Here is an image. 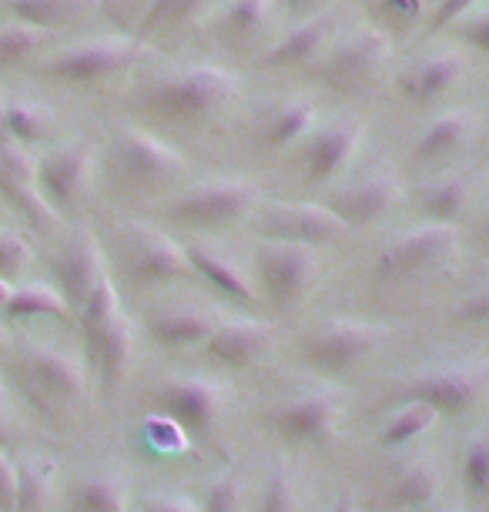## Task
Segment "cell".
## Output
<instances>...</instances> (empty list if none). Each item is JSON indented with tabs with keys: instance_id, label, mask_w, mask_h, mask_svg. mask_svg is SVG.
<instances>
[{
	"instance_id": "obj_44",
	"label": "cell",
	"mask_w": 489,
	"mask_h": 512,
	"mask_svg": "<svg viewBox=\"0 0 489 512\" xmlns=\"http://www.w3.org/2000/svg\"><path fill=\"white\" fill-rule=\"evenodd\" d=\"M17 492H21V469L0 449V512H17Z\"/></svg>"
},
{
	"instance_id": "obj_4",
	"label": "cell",
	"mask_w": 489,
	"mask_h": 512,
	"mask_svg": "<svg viewBox=\"0 0 489 512\" xmlns=\"http://www.w3.org/2000/svg\"><path fill=\"white\" fill-rule=\"evenodd\" d=\"M483 385H486L483 365L449 362L409 379L406 389H402V402H423L439 415H456L473 409L479 395H483Z\"/></svg>"
},
{
	"instance_id": "obj_37",
	"label": "cell",
	"mask_w": 489,
	"mask_h": 512,
	"mask_svg": "<svg viewBox=\"0 0 489 512\" xmlns=\"http://www.w3.org/2000/svg\"><path fill=\"white\" fill-rule=\"evenodd\" d=\"M463 482L476 499H489V432H479L466 446Z\"/></svg>"
},
{
	"instance_id": "obj_14",
	"label": "cell",
	"mask_w": 489,
	"mask_h": 512,
	"mask_svg": "<svg viewBox=\"0 0 489 512\" xmlns=\"http://www.w3.org/2000/svg\"><path fill=\"white\" fill-rule=\"evenodd\" d=\"M114 154H118L124 175L131 181H145V185H158L185 171V158L171 148V144L151 138L145 131H121L114 141Z\"/></svg>"
},
{
	"instance_id": "obj_10",
	"label": "cell",
	"mask_w": 489,
	"mask_h": 512,
	"mask_svg": "<svg viewBox=\"0 0 489 512\" xmlns=\"http://www.w3.org/2000/svg\"><path fill=\"white\" fill-rule=\"evenodd\" d=\"M158 409L191 436H205L225 409V389L212 379H171L155 392Z\"/></svg>"
},
{
	"instance_id": "obj_41",
	"label": "cell",
	"mask_w": 489,
	"mask_h": 512,
	"mask_svg": "<svg viewBox=\"0 0 489 512\" xmlns=\"http://www.w3.org/2000/svg\"><path fill=\"white\" fill-rule=\"evenodd\" d=\"M31 262V241L17 231H0V278H17Z\"/></svg>"
},
{
	"instance_id": "obj_32",
	"label": "cell",
	"mask_w": 489,
	"mask_h": 512,
	"mask_svg": "<svg viewBox=\"0 0 489 512\" xmlns=\"http://www.w3.org/2000/svg\"><path fill=\"white\" fill-rule=\"evenodd\" d=\"M315 118H319V111H315V104L309 98L285 101L282 108L272 114V121H268V144L285 148V144L299 141L302 134L315 124Z\"/></svg>"
},
{
	"instance_id": "obj_50",
	"label": "cell",
	"mask_w": 489,
	"mask_h": 512,
	"mask_svg": "<svg viewBox=\"0 0 489 512\" xmlns=\"http://www.w3.org/2000/svg\"><path fill=\"white\" fill-rule=\"evenodd\" d=\"M289 7H295V11H309V7H315L319 0H285Z\"/></svg>"
},
{
	"instance_id": "obj_22",
	"label": "cell",
	"mask_w": 489,
	"mask_h": 512,
	"mask_svg": "<svg viewBox=\"0 0 489 512\" xmlns=\"http://www.w3.org/2000/svg\"><path fill=\"white\" fill-rule=\"evenodd\" d=\"M335 31V17L332 14H319L312 21H305L299 31H292L289 37H282L275 47H268L262 54V67H299L309 64L312 57H319L329 44V37Z\"/></svg>"
},
{
	"instance_id": "obj_42",
	"label": "cell",
	"mask_w": 489,
	"mask_h": 512,
	"mask_svg": "<svg viewBox=\"0 0 489 512\" xmlns=\"http://www.w3.org/2000/svg\"><path fill=\"white\" fill-rule=\"evenodd\" d=\"M201 7H205V0H155L148 17H145V34L155 31V27H161V24L185 21V17L198 14Z\"/></svg>"
},
{
	"instance_id": "obj_6",
	"label": "cell",
	"mask_w": 489,
	"mask_h": 512,
	"mask_svg": "<svg viewBox=\"0 0 489 512\" xmlns=\"http://www.w3.org/2000/svg\"><path fill=\"white\" fill-rule=\"evenodd\" d=\"M389 328L366 322H332L305 342V362L325 375H342L376 352Z\"/></svg>"
},
{
	"instance_id": "obj_15",
	"label": "cell",
	"mask_w": 489,
	"mask_h": 512,
	"mask_svg": "<svg viewBox=\"0 0 489 512\" xmlns=\"http://www.w3.org/2000/svg\"><path fill=\"white\" fill-rule=\"evenodd\" d=\"M54 275H57V292L71 305V312H81V305L88 302L94 285H98L104 275L98 241L91 235L67 241L61 248V255L54 258Z\"/></svg>"
},
{
	"instance_id": "obj_27",
	"label": "cell",
	"mask_w": 489,
	"mask_h": 512,
	"mask_svg": "<svg viewBox=\"0 0 489 512\" xmlns=\"http://www.w3.org/2000/svg\"><path fill=\"white\" fill-rule=\"evenodd\" d=\"M469 118L466 114H443L436 118L429 128L423 131V138L416 141V161H433V158H446V154L459 151L469 141Z\"/></svg>"
},
{
	"instance_id": "obj_5",
	"label": "cell",
	"mask_w": 489,
	"mask_h": 512,
	"mask_svg": "<svg viewBox=\"0 0 489 512\" xmlns=\"http://www.w3.org/2000/svg\"><path fill=\"white\" fill-rule=\"evenodd\" d=\"M459 248V231L456 225H419L399 235L386 251L379 255V278L386 282H402V278L423 275L439 262H446L449 255Z\"/></svg>"
},
{
	"instance_id": "obj_35",
	"label": "cell",
	"mask_w": 489,
	"mask_h": 512,
	"mask_svg": "<svg viewBox=\"0 0 489 512\" xmlns=\"http://www.w3.org/2000/svg\"><path fill=\"white\" fill-rule=\"evenodd\" d=\"M255 512H302V492L289 466H275L268 472V482Z\"/></svg>"
},
{
	"instance_id": "obj_43",
	"label": "cell",
	"mask_w": 489,
	"mask_h": 512,
	"mask_svg": "<svg viewBox=\"0 0 489 512\" xmlns=\"http://www.w3.org/2000/svg\"><path fill=\"white\" fill-rule=\"evenodd\" d=\"M453 318L466 325H489V282L469 288L466 298H459V305L453 308Z\"/></svg>"
},
{
	"instance_id": "obj_12",
	"label": "cell",
	"mask_w": 489,
	"mask_h": 512,
	"mask_svg": "<svg viewBox=\"0 0 489 512\" xmlns=\"http://www.w3.org/2000/svg\"><path fill=\"white\" fill-rule=\"evenodd\" d=\"M91 144H64L37 161V188L54 211H67L91 178Z\"/></svg>"
},
{
	"instance_id": "obj_13",
	"label": "cell",
	"mask_w": 489,
	"mask_h": 512,
	"mask_svg": "<svg viewBox=\"0 0 489 512\" xmlns=\"http://www.w3.org/2000/svg\"><path fill=\"white\" fill-rule=\"evenodd\" d=\"M191 272V262L185 248H178L175 241L158 235L145 225L131 228V255H128V275L134 285H168L178 282Z\"/></svg>"
},
{
	"instance_id": "obj_28",
	"label": "cell",
	"mask_w": 489,
	"mask_h": 512,
	"mask_svg": "<svg viewBox=\"0 0 489 512\" xmlns=\"http://www.w3.org/2000/svg\"><path fill=\"white\" fill-rule=\"evenodd\" d=\"M436 419H439V412L429 409V405H423V402H402L399 409L386 419V425H382L379 442L386 449H402V446H409L412 439H419L423 432L433 429Z\"/></svg>"
},
{
	"instance_id": "obj_45",
	"label": "cell",
	"mask_w": 489,
	"mask_h": 512,
	"mask_svg": "<svg viewBox=\"0 0 489 512\" xmlns=\"http://www.w3.org/2000/svg\"><path fill=\"white\" fill-rule=\"evenodd\" d=\"M138 512H201L195 499L181 496V492H158V496H148L141 502Z\"/></svg>"
},
{
	"instance_id": "obj_8",
	"label": "cell",
	"mask_w": 489,
	"mask_h": 512,
	"mask_svg": "<svg viewBox=\"0 0 489 512\" xmlns=\"http://www.w3.org/2000/svg\"><path fill=\"white\" fill-rule=\"evenodd\" d=\"M141 57V44L128 41V37H94V41H81L57 54L51 64L44 67L57 81H98V77L118 74L131 67Z\"/></svg>"
},
{
	"instance_id": "obj_39",
	"label": "cell",
	"mask_w": 489,
	"mask_h": 512,
	"mask_svg": "<svg viewBox=\"0 0 489 512\" xmlns=\"http://www.w3.org/2000/svg\"><path fill=\"white\" fill-rule=\"evenodd\" d=\"M145 442L158 452H181L188 446V432L165 412H155L145 419Z\"/></svg>"
},
{
	"instance_id": "obj_2",
	"label": "cell",
	"mask_w": 489,
	"mask_h": 512,
	"mask_svg": "<svg viewBox=\"0 0 489 512\" xmlns=\"http://www.w3.org/2000/svg\"><path fill=\"white\" fill-rule=\"evenodd\" d=\"M258 282L278 308H295L312 295L319 282V255L309 245L289 241H262L255 255Z\"/></svg>"
},
{
	"instance_id": "obj_47",
	"label": "cell",
	"mask_w": 489,
	"mask_h": 512,
	"mask_svg": "<svg viewBox=\"0 0 489 512\" xmlns=\"http://www.w3.org/2000/svg\"><path fill=\"white\" fill-rule=\"evenodd\" d=\"M459 34H463V41H466V44H473L476 51L489 54V11H486L483 17H476L473 24H466Z\"/></svg>"
},
{
	"instance_id": "obj_52",
	"label": "cell",
	"mask_w": 489,
	"mask_h": 512,
	"mask_svg": "<svg viewBox=\"0 0 489 512\" xmlns=\"http://www.w3.org/2000/svg\"><path fill=\"white\" fill-rule=\"evenodd\" d=\"M4 342H7V332H4V325H0V349H4Z\"/></svg>"
},
{
	"instance_id": "obj_34",
	"label": "cell",
	"mask_w": 489,
	"mask_h": 512,
	"mask_svg": "<svg viewBox=\"0 0 489 512\" xmlns=\"http://www.w3.org/2000/svg\"><path fill=\"white\" fill-rule=\"evenodd\" d=\"M21 469V492H17V512H51V476L54 469L44 459L24 462Z\"/></svg>"
},
{
	"instance_id": "obj_17",
	"label": "cell",
	"mask_w": 489,
	"mask_h": 512,
	"mask_svg": "<svg viewBox=\"0 0 489 512\" xmlns=\"http://www.w3.org/2000/svg\"><path fill=\"white\" fill-rule=\"evenodd\" d=\"M272 338H275V325L268 322H225L205 342V349L208 359L232 365V369H248V365H255L272 349Z\"/></svg>"
},
{
	"instance_id": "obj_11",
	"label": "cell",
	"mask_w": 489,
	"mask_h": 512,
	"mask_svg": "<svg viewBox=\"0 0 489 512\" xmlns=\"http://www.w3.org/2000/svg\"><path fill=\"white\" fill-rule=\"evenodd\" d=\"M342 415V395L335 389L305 392L302 399H289L272 412V425L278 436L289 442H319L332 436Z\"/></svg>"
},
{
	"instance_id": "obj_9",
	"label": "cell",
	"mask_w": 489,
	"mask_h": 512,
	"mask_svg": "<svg viewBox=\"0 0 489 512\" xmlns=\"http://www.w3.org/2000/svg\"><path fill=\"white\" fill-rule=\"evenodd\" d=\"M262 228L265 241H289V245H322L342 235L345 221L325 205H309V201H275L262 211Z\"/></svg>"
},
{
	"instance_id": "obj_21",
	"label": "cell",
	"mask_w": 489,
	"mask_h": 512,
	"mask_svg": "<svg viewBox=\"0 0 489 512\" xmlns=\"http://www.w3.org/2000/svg\"><path fill=\"white\" fill-rule=\"evenodd\" d=\"M359 141H362L359 121H339V124H332L329 131H322L319 138L309 144V154H305L312 185H322V181L339 175L352 154H356Z\"/></svg>"
},
{
	"instance_id": "obj_53",
	"label": "cell",
	"mask_w": 489,
	"mask_h": 512,
	"mask_svg": "<svg viewBox=\"0 0 489 512\" xmlns=\"http://www.w3.org/2000/svg\"><path fill=\"white\" fill-rule=\"evenodd\" d=\"M0 409H4V385H0Z\"/></svg>"
},
{
	"instance_id": "obj_18",
	"label": "cell",
	"mask_w": 489,
	"mask_h": 512,
	"mask_svg": "<svg viewBox=\"0 0 489 512\" xmlns=\"http://www.w3.org/2000/svg\"><path fill=\"white\" fill-rule=\"evenodd\" d=\"M88 362L91 369L101 375L104 389H118L128 375L131 355H134V328L128 322V315H114L98 335L88 338Z\"/></svg>"
},
{
	"instance_id": "obj_1",
	"label": "cell",
	"mask_w": 489,
	"mask_h": 512,
	"mask_svg": "<svg viewBox=\"0 0 489 512\" xmlns=\"http://www.w3.org/2000/svg\"><path fill=\"white\" fill-rule=\"evenodd\" d=\"M238 77L228 71V67H215V64H201V67H188V71H178L175 77H165L155 88L148 91V108L165 114V118L175 121H198L215 114L218 108H225L228 101L238 94Z\"/></svg>"
},
{
	"instance_id": "obj_31",
	"label": "cell",
	"mask_w": 489,
	"mask_h": 512,
	"mask_svg": "<svg viewBox=\"0 0 489 512\" xmlns=\"http://www.w3.org/2000/svg\"><path fill=\"white\" fill-rule=\"evenodd\" d=\"M7 315L11 318H71V305L64 302L57 285L34 282V285L14 288Z\"/></svg>"
},
{
	"instance_id": "obj_7",
	"label": "cell",
	"mask_w": 489,
	"mask_h": 512,
	"mask_svg": "<svg viewBox=\"0 0 489 512\" xmlns=\"http://www.w3.org/2000/svg\"><path fill=\"white\" fill-rule=\"evenodd\" d=\"M24 379L31 385L34 399L41 405H74L88 389V375H84V362L61 349H44V345H31L21 355Z\"/></svg>"
},
{
	"instance_id": "obj_51",
	"label": "cell",
	"mask_w": 489,
	"mask_h": 512,
	"mask_svg": "<svg viewBox=\"0 0 489 512\" xmlns=\"http://www.w3.org/2000/svg\"><path fill=\"white\" fill-rule=\"evenodd\" d=\"M332 512H356V509H352V502H349V499H342Z\"/></svg>"
},
{
	"instance_id": "obj_20",
	"label": "cell",
	"mask_w": 489,
	"mask_h": 512,
	"mask_svg": "<svg viewBox=\"0 0 489 512\" xmlns=\"http://www.w3.org/2000/svg\"><path fill=\"white\" fill-rule=\"evenodd\" d=\"M218 315L212 308H198V305H175V308H161L148 318V328L155 335V342L168 345V349H188V345L208 342L218 332Z\"/></svg>"
},
{
	"instance_id": "obj_16",
	"label": "cell",
	"mask_w": 489,
	"mask_h": 512,
	"mask_svg": "<svg viewBox=\"0 0 489 512\" xmlns=\"http://www.w3.org/2000/svg\"><path fill=\"white\" fill-rule=\"evenodd\" d=\"M402 201V185L392 175H369L339 191L332 201V211L345 225H372V221L386 218L392 208Z\"/></svg>"
},
{
	"instance_id": "obj_33",
	"label": "cell",
	"mask_w": 489,
	"mask_h": 512,
	"mask_svg": "<svg viewBox=\"0 0 489 512\" xmlns=\"http://www.w3.org/2000/svg\"><path fill=\"white\" fill-rule=\"evenodd\" d=\"M54 131V114L41 104L27 101H7V138L17 144L44 141Z\"/></svg>"
},
{
	"instance_id": "obj_3",
	"label": "cell",
	"mask_w": 489,
	"mask_h": 512,
	"mask_svg": "<svg viewBox=\"0 0 489 512\" xmlns=\"http://www.w3.org/2000/svg\"><path fill=\"white\" fill-rule=\"evenodd\" d=\"M258 201V185L248 178H222V181H208L185 191L178 201H171L168 215L178 225L188 228H222L232 221L245 218L252 205Z\"/></svg>"
},
{
	"instance_id": "obj_19",
	"label": "cell",
	"mask_w": 489,
	"mask_h": 512,
	"mask_svg": "<svg viewBox=\"0 0 489 512\" xmlns=\"http://www.w3.org/2000/svg\"><path fill=\"white\" fill-rule=\"evenodd\" d=\"M389 57V37L382 31H359L325 57L322 74L335 84H349L366 77Z\"/></svg>"
},
{
	"instance_id": "obj_23",
	"label": "cell",
	"mask_w": 489,
	"mask_h": 512,
	"mask_svg": "<svg viewBox=\"0 0 489 512\" xmlns=\"http://www.w3.org/2000/svg\"><path fill=\"white\" fill-rule=\"evenodd\" d=\"M463 71H466V61L456 51L436 54V57H429V61L412 67V71L399 81V91L416 104L436 101L453 88L459 77H463Z\"/></svg>"
},
{
	"instance_id": "obj_29",
	"label": "cell",
	"mask_w": 489,
	"mask_h": 512,
	"mask_svg": "<svg viewBox=\"0 0 489 512\" xmlns=\"http://www.w3.org/2000/svg\"><path fill=\"white\" fill-rule=\"evenodd\" d=\"M469 205V181L466 178H439L423 188V211L436 225H453Z\"/></svg>"
},
{
	"instance_id": "obj_55",
	"label": "cell",
	"mask_w": 489,
	"mask_h": 512,
	"mask_svg": "<svg viewBox=\"0 0 489 512\" xmlns=\"http://www.w3.org/2000/svg\"><path fill=\"white\" fill-rule=\"evenodd\" d=\"M486 258H489V245H486Z\"/></svg>"
},
{
	"instance_id": "obj_49",
	"label": "cell",
	"mask_w": 489,
	"mask_h": 512,
	"mask_svg": "<svg viewBox=\"0 0 489 512\" xmlns=\"http://www.w3.org/2000/svg\"><path fill=\"white\" fill-rule=\"evenodd\" d=\"M4 141H11V138H7V101L0 98V144Z\"/></svg>"
},
{
	"instance_id": "obj_46",
	"label": "cell",
	"mask_w": 489,
	"mask_h": 512,
	"mask_svg": "<svg viewBox=\"0 0 489 512\" xmlns=\"http://www.w3.org/2000/svg\"><path fill=\"white\" fill-rule=\"evenodd\" d=\"M473 4L476 0H439L433 21H429V31H439V27H446L449 21H459V17H463Z\"/></svg>"
},
{
	"instance_id": "obj_40",
	"label": "cell",
	"mask_w": 489,
	"mask_h": 512,
	"mask_svg": "<svg viewBox=\"0 0 489 512\" xmlns=\"http://www.w3.org/2000/svg\"><path fill=\"white\" fill-rule=\"evenodd\" d=\"M242 482H238L235 472H225L218 476L205 492V502H201V512H242Z\"/></svg>"
},
{
	"instance_id": "obj_38",
	"label": "cell",
	"mask_w": 489,
	"mask_h": 512,
	"mask_svg": "<svg viewBox=\"0 0 489 512\" xmlns=\"http://www.w3.org/2000/svg\"><path fill=\"white\" fill-rule=\"evenodd\" d=\"M47 31H37L31 24H11L0 27V67L24 61L27 54H34L44 44Z\"/></svg>"
},
{
	"instance_id": "obj_30",
	"label": "cell",
	"mask_w": 489,
	"mask_h": 512,
	"mask_svg": "<svg viewBox=\"0 0 489 512\" xmlns=\"http://www.w3.org/2000/svg\"><path fill=\"white\" fill-rule=\"evenodd\" d=\"M84 7H94V0H11L17 21L37 27V31H54L78 17Z\"/></svg>"
},
{
	"instance_id": "obj_26",
	"label": "cell",
	"mask_w": 489,
	"mask_h": 512,
	"mask_svg": "<svg viewBox=\"0 0 489 512\" xmlns=\"http://www.w3.org/2000/svg\"><path fill=\"white\" fill-rule=\"evenodd\" d=\"M439 486H443V476L433 462H406L402 469H396V476L389 482V502L392 506H406V509H416V506H426L429 499L436 496Z\"/></svg>"
},
{
	"instance_id": "obj_54",
	"label": "cell",
	"mask_w": 489,
	"mask_h": 512,
	"mask_svg": "<svg viewBox=\"0 0 489 512\" xmlns=\"http://www.w3.org/2000/svg\"><path fill=\"white\" fill-rule=\"evenodd\" d=\"M0 446H4V425H0Z\"/></svg>"
},
{
	"instance_id": "obj_25",
	"label": "cell",
	"mask_w": 489,
	"mask_h": 512,
	"mask_svg": "<svg viewBox=\"0 0 489 512\" xmlns=\"http://www.w3.org/2000/svg\"><path fill=\"white\" fill-rule=\"evenodd\" d=\"M71 512H128V486L118 472H91L71 489Z\"/></svg>"
},
{
	"instance_id": "obj_24",
	"label": "cell",
	"mask_w": 489,
	"mask_h": 512,
	"mask_svg": "<svg viewBox=\"0 0 489 512\" xmlns=\"http://www.w3.org/2000/svg\"><path fill=\"white\" fill-rule=\"evenodd\" d=\"M185 255H188L191 268H195L212 288H218L222 295L235 298V302H255L258 298V292L245 278V272L225 255V251L208 248V245H191V248H185Z\"/></svg>"
},
{
	"instance_id": "obj_48",
	"label": "cell",
	"mask_w": 489,
	"mask_h": 512,
	"mask_svg": "<svg viewBox=\"0 0 489 512\" xmlns=\"http://www.w3.org/2000/svg\"><path fill=\"white\" fill-rule=\"evenodd\" d=\"M11 298H14V288L7 278H0V312H7V305H11Z\"/></svg>"
},
{
	"instance_id": "obj_36",
	"label": "cell",
	"mask_w": 489,
	"mask_h": 512,
	"mask_svg": "<svg viewBox=\"0 0 489 512\" xmlns=\"http://www.w3.org/2000/svg\"><path fill=\"white\" fill-rule=\"evenodd\" d=\"M268 17H272V0H232L225 7L222 27L232 37H255L265 31Z\"/></svg>"
}]
</instances>
